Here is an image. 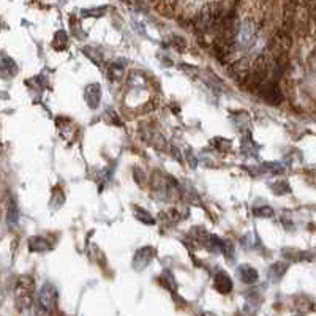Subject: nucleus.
<instances>
[{
	"label": "nucleus",
	"mask_w": 316,
	"mask_h": 316,
	"mask_svg": "<svg viewBox=\"0 0 316 316\" xmlns=\"http://www.w3.org/2000/svg\"><path fill=\"white\" fill-rule=\"evenodd\" d=\"M313 183L316 185V172H314V180H313Z\"/></svg>",
	"instance_id": "7"
},
{
	"label": "nucleus",
	"mask_w": 316,
	"mask_h": 316,
	"mask_svg": "<svg viewBox=\"0 0 316 316\" xmlns=\"http://www.w3.org/2000/svg\"><path fill=\"white\" fill-rule=\"evenodd\" d=\"M286 269H288V266H286V264H280V263L274 264V266H272V269H270V278L274 281H278L283 277Z\"/></svg>",
	"instance_id": "5"
},
{
	"label": "nucleus",
	"mask_w": 316,
	"mask_h": 316,
	"mask_svg": "<svg viewBox=\"0 0 316 316\" xmlns=\"http://www.w3.org/2000/svg\"><path fill=\"white\" fill-rule=\"evenodd\" d=\"M213 286L218 293L228 294L229 291L233 290V280L229 278V275L226 274V272H218V274L215 275V278H213Z\"/></svg>",
	"instance_id": "3"
},
{
	"label": "nucleus",
	"mask_w": 316,
	"mask_h": 316,
	"mask_svg": "<svg viewBox=\"0 0 316 316\" xmlns=\"http://www.w3.org/2000/svg\"><path fill=\"white\" fill-rule=\"evenodd\" d=\"M35 297V283L34 278L24 275L18 280L16 290H14V300H16V308L19 311H27L34 305Z\"/></svg>",
	"instance_id": "2"
},
{
	"label": "nucleus",
	"mask_w": 316,
	"mask_h": 316,
	"mask_svg": "<svg viewBox=\"0 0 316 316\" xmlns=\"http://www.w3.org/2000/svg\"><path fill=\"white\" fill-rule=\"evenodd\" d=\"M239 277L243 283L251 285L258 280V272L250 266H240L239 267Z\"/></svg>",
	"instance_id": "4"
},
{
	"label": "nucleus",
	"mask_w": 316,
	"mask_h": 316,
	"mask_svg": "<svg viewBox=\"0 0 316 316\" xmlns=\"http://www.w3.org/2000/svg\"><path fill=\"white\" fill-rule=\"evenodd\" d=\"M59 293L52 283H45L38 291L35 302V316H51L57 307Z\"/></svg>",
	"instance_id": "1"
},
{
	"label": "nucleus",
	"mask_w": 316,
	"mask_h": 316,
	"mask_svg": "<svg viewBox=\"0 0 316 316\" xmlns=\"http://www.w3.org/2000/svg\"><path fill=\"white\" fill-rule=\"evenodd\" d=\"M201 316H215V314H212V313H203Z\"/></svg>",
	"instance_id": "6"
}]
</instances>
